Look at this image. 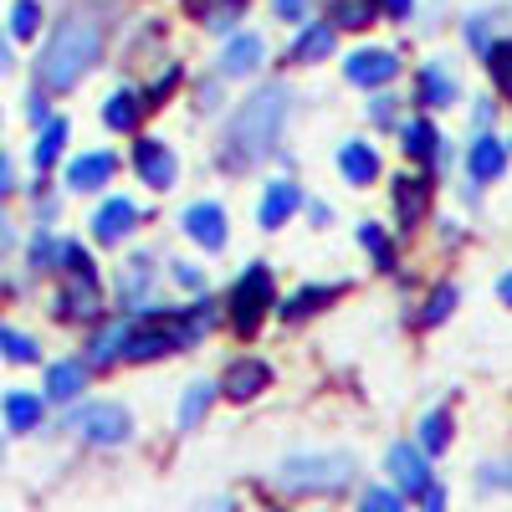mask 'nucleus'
I'll use <instances>...</instances> for the list:
<instances>
[{
	"label": "nucleus",
	"instance_id": "f257e3e1",
	"mask_svg": "<svg viewBox=\"0 0 512 512\" xmlns=\"http://www.w3.org/2000/svg\"><path fill=\"white\" fill-rule=\"evenodd\" d=\"M98 57H103V26L93 16H67L52 31L47 47H41L36 77H41V88L67 93V88H77V82L98 67Z\"/></svg>",
	"mask_w": 512,
	"mask_h": 512
},
{
	"label": "nucleus",
	"instance_id": "f03ea898",
	"mask_svg": "<svg viewBox=\"0 0 512 512\" xmlns=\"http://www.w3.org/2000/svg\"><path fill=\"white\" fill-rule=\"evenodd\" d=\"M287 103H292V98H287V88H277V82L256 88V93L236 108V118H231V149H236L241 159L272 154L282 123H287Z\"/></svg>",
	"mask_w": 512,
	"mask_h": 512
},
{
	"label": "nucleus",
	"instance_id": "7ed1b4c3",
	"mask_svg": "<svg viewBox=\"0 0 512 512\" xmlns=\"http://www.w3.org/2000/svg\"><path fill=\"white\" fill-rule=\"evenodd\" d=\"M354 482V456L344 451H313V456H287L277 466L282 492H338Z\"/></svg>",
	"mask_w": 512,
	"mask_h": 512
},
{
	"label": "nucleus",
	"instance_id": "20e7f679",
	"mask_svg": "<svg viewBox=\"0 0 512 512\" xmlns=\"http://www.w3.org/2000/svg\"><path fill=\"white\" fill-rule=\"evenodd\" d=\"M67 425H72V431H82V441H93V446H123L128 436H134V420H128V410H123V405H108V400L72 410Z\"/></svg>",
	"mask_w": 512,
	"mask_h": 512
},
{
	"label": "nucleus",
	"instance_id": "39448f33",
	"mask_svg": "<svg viewBox=\"0 0 512 512\" xmlns=\"http://www.w3.org/2000/svg\"><path fill=\"white\" fill-rule=\"evenodd\" d=\"M267 308H272V272H267V267H251V272L236 282V292H231V318H236L241 333H251L256 323H262Z\"/></svg>",
	"mask_w": 512,
	"mask_h": 512
},
{
	"label": "nucleus",
	"instance_id": "423d86ee",
	"mask_svg": "<svg viewBox=\"0 0 512 512\" xmlns=\"http://www.w3.org/2000/svg\"><path fill=\"white\" fill-rule=\"evenodd\" d=\"M185 236L195 246H205V251H221L226 246V210L216 200H195L185 210Z\"/></svg>",
	"mask_w": 512,
	"mask_h": 512
},
{
	"label": "nucleus",
	"instance_id": "0eeeda50",
	"mask_svg": "<svg viewBox=\"0 0 512 512\" xmlns=\"http://www.w3.org/2000/svg\"><path fill=\"white\" fill-rule=\"evenodd\" d=\"M349 82L354 88H384V82H395V72H400V57L395 52H379V47H364V52H354L349 57Z\"/></svg>",
	"mask_w": 512,
	"mask_h": 512
},
{
	"label": "nucleus",
	"instance_id": "6e6552de",
	"mask_svg": "<svg viewBox=\"0 0 512 512\" xmlns=\"http://www.w3.org/2000/svg\"><path fill=\"white\" fill-rule=\"evenodd\" d=\"M134 169L144 175V185H154V190H169V185L180 180L175 154H169L164 144H154V139H139V144H134Z\"/></svg>",
	"mask_w": 512,
	"mask_h": 512
},
{
	"label": "nucleus",
	"instance_id": "1a4fd4ad",
	"mask_svg": "<svg viewBox=\"0 0 512 512\" xmlns=\"http://www.w3.org/2000/svg\"><path fill=\"white\" fill-rule=\"evenodd\" d=\"M139 226V205L134 200H123V195H113L103 210H98V221H93V236L103 241V246H118L128 231Z\"/></svg>",
	"mask_w": 512,
	"mask_h": 512
},
{
	"label": "nucleus",
	"instance_id": "9d476101",
	"mask_svg": "<svg viewBox=\"0 0 512 512\" xmlns=\"http://www.w3.org/2000/svg\"><path fill=\"white\" fill-rule=\"evenodd\" d=\"M113 169H118V159L113 154H103V149H93V154H77L72 164H67V185L72 190H103L108 180H113Z\"/></svg>",
	"mask_w": 512,
	"mask_h": 512
},
{
	"label": "nucleus",
	"instance_id": "9b49d317",
	"mask_svg": "<svg viewBox=\"0 0 512 512\" xmlns=\"http://www.w3.org/2000/svg\"><path fill=\"white\" fill-rule=\"evenodd\" d=\"M390 477L400 482V492L420 497L425 487H431V466H425V451H415V446H395V451H390Z\"/></svg>",
	"mask_w": 512,
	"mask_h": 512
},
{
	"label": "nucleus",
	"instance_id": "f8f14e48",
	"mask_svg": "<svg viewBox=\"0 0 512 512\" xmlns=\"http://www.w3.org/2000/svg\"><path fill=\"white\" fill-rule=\"evenodd\" d=\"M82 390H88V364H82V359H57V364L47 369V400H52V405H67V400H77Z\"/></svg>",
	"mask_w": 512,
	"mask_h": 512
},
{
	"label": "nucleus",
	"instance_id": "ddd939ff",
	"mask_svg": "<svg viewBox=\"0 0 512 512\" xmlns=\"http://www.w3.org/2000/svg\"><path fill=\"white\" fill-rule=\"evenodd\" d=\"M262 57H267L262 36L241 31V36H231V47H226V57H221V77H246V72L262 67Z\"/></svg>",
	"mask_w": 512,
	"mask_h": 512
},
{
	"label": "nucleus",
	"instance_id": "4468645a",
	"mask_svg": "<svg viewBox=\"0 0 512 512\" xmlns=\"http://www.w3.org/2000/svg\"><path fill=\"white\" fill-rule=\"evenodd\" d=\"M297 205H303V190H297L292 180H277V185H267V195H262V226H267V231L287 226V221L297 216Z\"/></svg>",
	"mask_w": 512,
	"mask_h": 512
},
{
	"label": "nucleus",
	"instance_id": "2eb2a0df",
	"mask_svg": "<svg viewBox=\"0 0 512 512\" xmlns=\"http://www.w3.org/2000/svg\"><path fill=\"white\" fill-rule=\"evenodd\" d=\"M272 384V369L262 364V359H241L231 374H226V395L231 400H256Z\"/></svg>",
	"mask_w": 512,
	"mask_h": 512
},
{
	"label": "nucleus",
	"instance_id": "dca6fc26",
	"mask_svg": "<svg viewBox=\"0 0 512 512\" xmlns=\"http://www.w3.org/2000/svg\"><path fill=\"white\" fill-rule=\"evenodd\" d=\"M41 405H47V400L26 395V390H11L6 400H0V410H6V425H11L16 436H26V431H36V425H41Z\"/></svg>",
	"mask_w": 512,
	"mask_h": 512
},
{
	"label": "nucleus",
	"instance_id": "f3484780",
	"mask_svg": "<svg viewBox=\"0 0 512 512\" xmlns=\"http://www.w3.org/2000/svg\"><path fill=\"white\" fill-rule=\"evenodd\" d=\"M67 149V118H47L41 123V134H36V149H31V164L36 169H52Z\"/></svg>",
	"mask_w": 512,
	"mask_h": 512
},
{
	"label": "nucleus",
	"instance_id": "a211bd4d",
	"mask_svg": "<svg viewBox=\"0 0 512 512\" xmlns=\"http://www.w3.org/2000/svg\"><path fill=\"white\" fill-rule=\"evenodd\" d=\"M328 52H333V26L318 21V26H308V31L287 47V62H323Z\"/></svg>",
	"mask_w": 512,
	"mask_h": 512
},
{
	"label": "nucleus",
	"instance_id": "6ab92c4d",
	"mask_svg": "<svg viewBox=\"0 0 512 512\" xmlns=\"http://www.w3.org/2000/svg\"><path fill=\"white\" fill-rule=\"evenodd\" d=\"M338 169H344L354 185H369L379 175V159H374L369 144H344V149H338Z\"/></svg>",
	"mask_w": 512,
	"mask_h": 512
},
{
	"label": "nucleus",
	"instance_id": "aec40b11",
	"mask_svg": "<svg viewBox=\"0 0 512 512\" xmlns=\"http://www.w3.org/2000/svg\"><path fill=\"white\" fill-rule=\"evenodd\" d=\"M502 169H507V149H502L492 134H482V139L472 144V175H477V180H497Z\"/></svg>",
	"mask_w": 512,
	"mask_h": 512
},
{
	"label": "nucleus",
	"instance_id": "412c9836",
	"mask_svg": "<svg viewBox=\"0 0 512 512\" xmlns=\"http://www.w3.org/2000/svg\"><path fill=\"white\" fill-rule=\"evenodd\" d=\"M57 318H98V287L72 277V292L57 297Z\"/></svg>",
	"mask_w": 512,
	"mask_h": 512
},
{
	"label": "nucleus",
	"instance_id": "4be33fe9",
	"mask_svg": "<svg viewBox=\"0 0 512 512\" xmlns=\"http://www.w3.org/2000/svg\"><path fill=\"white\" fill-rule=\"evenodd\" d=\"M425 195H431V185H425V180H400L395 185V205H400V226L405 231L425 216Z\"/></svg>",
	"mask_w": 512,
	"mask_h": 512
},
{
	"label": "nucleus",
	"instance_id": "5701e85b",
	"mask_svg": "<svg viewBox=\"0 0 512 512\" xmlns=\"http://www.w3.org/2000/svg\"><path fill=\"white\" fill-rule=\"evenodd\" d=\"M451 98H456L451 72H446V67H425V72H420V103H425V108H446Z\"/></svg>",
	"mask_w": 512,
	"mask_h": 512
},
{
	"label": "nucleus",
	"instance_id": "b1692460",
	"mask_svg": "<svg viewBox=\"0 0 512 512\" xmlns=\"http://www.w3.org/2000/svg\"><path fill=\"white\" fill-rule=\"evenodd\" d=\"M451 446V410H431L420 420V451L425 456H441Z\"/></svg>",
	"mask_w": 512,
	"mask_h": 512
},
{
	"label": "nucleus",
	"instance_id": "393cba45",
	"mask_svg": "<svg viewBox=\"0 0 512 512\" xmlns=\"http://www.w3.org/2000/svg\"><path fill=\"white\" fill-rule=\"evenodd\" d=\"M0 359H6V364H41V349H36V338H26V333L0 323Z\"/></svg>",
	"mask_w": 512,
	"mask_h": 512
},
{
	"label": "nucleus",
	"instance_id": "a878e982",
	"mask_svg": "<svg viewBox=\"0 0 512 512\" xmlns=\"http://www.w3.org/2000/svg\"><path fill=\"white\" fill-rule=\"evenodd\" d=\"M128 333H134V323H128V318L108 323V328L93 338V354H88V359H93V364H113V359L123 354V338H128Z\"/></svg>",
	"mask_w": 512,
	"mask_h": 512
},
{
	"label": "nucleus",
	"instance_id": "bb28decb",
	"mask_svg": "<svg viewBox=\"0 0 512 512\" xmlns=\"http://www.w3.org/2000/svg\"><path fill=\"white\" fill-rule=\"evenodd\" d=\"M210 400H216V384H210V379H195L190 390H185V405H180V431H195Z\"/></svg>",
	"mask_w": 512,
	"mask_h": 512
},
{
	"label": "nucleus",
	"instance_id": "cd10ccee",
	"mask_svg": "<svg viewBox=\"0 0 512 512\" xmlns=\"http://www.w3.org/2000/svg\"><path fill=\"white\" fill-rule=\"evenodd\" d=\"M436 149H441L436 144V128L425 123V118H410L405 123V154L410 159H436Z\"/></svg>",
	"mask_w": 512,
	"mask_h": 512
},
{
	"label": "nucleus",
	"instance_id": "c85d7f7f",
	"mask_svg": "<svg viewBox=\"0 0 512 512\" xmlns=\"http://www.w3.org/2000/svg\"><path fill=\"white\" fill-rule=\"evenodd\" d=\"M11 36L16 41L41 36V0H16V6H11Z\"/></svg>",
	"mask_w": 512,
	"mask_h": 512
},
{
	"label": "nucleus",
	"instance_id": "c756f323",
	"mask_svg": "<svg viewBox=\"0 0 512 512\" xmlns=\"http://www.w3.org/2000/svg\"><path fill=\"white\" fill-rule=\"evenodd\" d=\"M369 16H374V0H338L328 26H333V31H359Z\"/></svg>",
	"mask_w": 512,
	"mask_h": 512
},
{
	"label": "nucleus",
	"instance_id": "7c9ffc66",
	"mask_svg": "<svg viewBox=\"0 0 512 512\" xmlns=\"http://www.w3.org/2000/svg\"><path fill=\"white\" fill-rule=\"evenodd\" d=\"M103 123L108 128H134L139 123V93H113L108 108H103Z\"/></svg>",
	"mask_w": 512,
	"mask_h": 512
},
{
	"label": "nucleus",
	"instance_id": "2f4dec72",
	"mask_svg": "<svg viewBox=\"0 0 512 512\" xmlns=\"http://www.w3.org/2000/svg\"><path fill=\"white\" fill-rule=\"evenodd\" d=\"M451 308H456V287L446 282V287H436V292H431V303L420 308V323H425V328H436V323H446V313H451Z\"/></svg>",
	"mask_w": 512,
	"mask_h": 512
},
{
	"label": "nucleus",
	"instance_id": "473e14b6",
	"mask_svg": "<svg viewBox=\"0 0 512 512\" xmlns=\"http://www.w3.org/2000/svg\"><path fill=\"white\" fill-rule=\"evenodd\" d=\"M328 297H333L328 287H303V292H297V297H287V303H282V318H303V313L323 308Z\"/></svg>",
	"mask_w": 512,
	"mask_h": 512
},
{
	"label": "nucleus",
	"instance_id": "72a5a7b5",
	"mask_svg": "<svg viewBox=\"0 0 512 512\" xmlns=\"http://www.w3.org/2000/svg\"><path fill=\"white\" fill-rule=\"evenodd\" d=\"M487 67L497 77V88L512 93V41H492V47H487Z\"/></svg>",
	"mask_w": 512,
	"mask_h": 512
},
{
	"label": "nucleus",
	"instance_id": "f704fd0d",
	"mask_svg": "<svg viewBox=\"0 0 512 512\" xmlns=\"http://www.w3.org/2000/svg\"><path fill=\"white\" fill-rule=\"evenodd\" d=\"M359 241H364V251L374 256V262H379L384 272L395 267V251H390V241H384V231H379V226H359Z\"/></svg>",
	"mask_w": 512,
	"mask_h": 512
},
{
	"label": "nucleus",
	"instance_id": "c9c22d12",
	"mask_svg": "<svg viewBox=\"0 0 512 512\" xmlns=\"http://www.w3.org/2000/svg\"><path fill=\"white\" fill-rule=\"evenodd\" d=\"M62 262H67V267L77 272V282H98V267H93V256L82 251L77 241H67V246H62Z\"/></svg>",
	"mask_w": 512,
	"mask_h": 512
},
{
	"label": "nucleus",
	"instance_id": "e433bc0d",
	"mask_svg": "<svg viewBox=\"0 0 512 512\" xmlns=\"http://www.w3.org/2000/svg\"><path fill=\"white\" fill-rule=\"evenodd\" d=\"M359 512H405V502H400L390 487H369V492L359 497Z\"/></svg>",
	"mask_w": 512,
	"mask_h": 512
},
{
	"label": "nucleus",
	"instance_id": "4c0bfd02",
	"mask_svg": "<svg viewBox=\"0 0 512 512\" xmlns=\"http://www.w3.org/2000/svg\"><path fill=\"white\" fill-rule=\"evenodd\" d=\"M57 262H62V246H57L52 236H36V241H31V267L47 272V267H57Z\"/></svg>",
	"mask_w": 512,
	"mask_h": 512
},
{
	"label": "nucleus",
	"instance_id": "58836bf2",
	"mask_svg": "<svg viewBox=\"0 0 512 512\" xmlns=\"http://www.w3.org/2000/svg\"><path fill=\"white\" fill-rule=\"evenodd\" d=\"M144 292H149V256H139L134 272H128V282H123V297H128V303H139Z\"/></svg>",
	"mask_w": 512,
	"mask_h": 512
},
{
	"label": "nucleus",
	"instance_id": "ea45409f",
	"mask_svg": "<svg viewBox=\"0 0 512 512\" xmlns=\"http://www.w3.org/2000/svg\"><path fill=\"white\" fill-rule=\"evenodd\" d=\"M482 487H512V461H502V466H482Z\"/></svg>",
	"mask_w": 512,
	"mask_h": 512
},
{
	"label": "nucleus",
	"instance_id": "a19ab883",
	"mask_svg": "<svg viewBox=\"0 0 512 512\" xmlns=\"http://www.w3.org/2000/svg\"><path fill=\"white\" fill-rule=\"evenodd\" d=\"M11 190H16V164H11V154H0V200Z\"/></svg>",
	"mask_w": 512,
	"mask_h": 512
},
{
	"label": "nucleus",
	"instance_id": "79ce46f5",
	"mask_svg": "<svg viewBox=\"0 0 512 512\" xmlns=\"http://www.w3.org/2000/svg\"><path fill=\"white\" fill-rule=\"evenodd\" d=\"M277 6V16H287V21H303L308 16V0H272Z\"/></svg>",
	"mask_w": 512,
	"mask_h": 512
},
{
	"label": "nucleus",
	"instance_id": "37998d69",
	"mask_svg": "<svg viewBox=\"0 0 512 512\" xmlns=\"http://www.w3.org/2000/svg\"><path fill=\"white\" fill-rule=\"evenodd\" d=\"M420 497H425V512H446V492H441L436 482H431V487H425Z\"/></svg>",
	"mask_w": 512,
	"mask_h": 512
},
{
	"label": "nucleus",
	"instance_id": "c03bdc74",
	"mask_svg": "<svg viewBox=\"0 0 512 512\" xmlns=\"http://www.w3.org/2000/svg\"><path fill=\"white\" fill-rule=\"evenodd\" d=\"M379 6H384V11H390V16H400V21H405V16L415 11V0H379Z\"/></svg>",
	"mask_w": 512,
	"mask_h": 512
},
{
	"label": "nucleus",
	"instance_id": "a18cd8bd",
	"mask_svg": "<svg viewBox=\"0 0 512 512\" xmlns=\"http://www.w3.org/2000/svg\"><path fill=\"white\" fill-rule=\"evenodd\" d=\"M369 113H374V123H390V118H395V103H390V98H379Z\"/></svg>",
	"mask_w": 512,
	"mask_h": 512
},
{
	"label": "nucleus",
	"instance_id": "49530a36",
	"mask_svg": "<svg viewBox=\"0 0 512 512\" xmlns=\"http://www.w3.org/2000/svg\"><path fill=\"white\" fill-rule=\"evenodd\" d=\"M47 118H52V113H47V98H31V123L41 128V123H47Z\"/></svg>",
	"mask_w": 512,
	"mask_h": 512
},
{
	"label": "nucleus",
	"instance_id": "de8ad7c7",
	"mask_svg": "<svg viewBox=\"0 0 512 512\" xmlns=\"http://www.w3.org/2000/svg\"><path fill=\"white\" fill-rule=\"evenodd\" d=\"M16 246V231H11V221H0V251H11Z\"/></svg>",
	"mask_w": 512,
	"mask_h": 512
},
{
	"label": "nucleus",
	"instance_id": "09e8293b",
	"mask_svg": "<svg viewBox=\"0 0 512 512\" xmlns=\"http://www.w3.org/2000/svg\"><path fill=\"white\" fill-rule=\"evenodd\" d=\"M175 277H180L185 287H200V272H195V267H175Z\"/></svg>",
	"mask_w": 512,
	"mask_h": 512
},
{
	"label": "nucleus",
	"instance_id": "8fccbe9b",
	"mask_svg": "<svg viewBox=\"0 0 512 512\" xmlns=\"http://www.w3.org/2000/svg\"><path fill=\"white\" fill-rule=\"evenodd\" d=\"M11 62H16V57H11V41L0 36V72H11Z\"/></svg>",
	"mask_w": 512,
	"mask_h": 512
},
{
	"label": "nucleus",
	"instance_id": "3c124183",
	"mask_svg": "<svg viewBox=\"0 0 512 512\" xmlns=\"http://www.w3.org/2000/svg\"><path fill=\"white\" fill-rule=\"evenodd\" d=\"M497 292H502V303H512V272H507V277L497 282Z\"/></svg>",
	"mask_w": 512,
	"mask_h": 512
},
{
	"label": "nucleus",
	"instance_id": "603ef678",
	"mask_svg": "<svg viewBox=\"0 0 512 512\" xmlns=\"http://www.w3.org/2000/svg\"><path fill=\"white\" fill-rule=\"evenodd\" d=\"M210 512H231V502H226V497H221V502H216V507H210Z\"/></svg>",
	"mask_w": 512,
	"mask_h": 512
},
{
	"label": "nucleus",
	"instance_id": "864d4df0",
	"mask_svg": "<svg viewBox=\"0 0 512 512\" xmlns=\"http://www.w3.org/2000/svg\"><path fill=\"white\" fill-rule=\"evenodd\" d=\"M226 6H231V11H236V6H246V0H226Z\"/></svg>",
	"mask_w": 512,
	"mask_h": 512
}]
</instances>
